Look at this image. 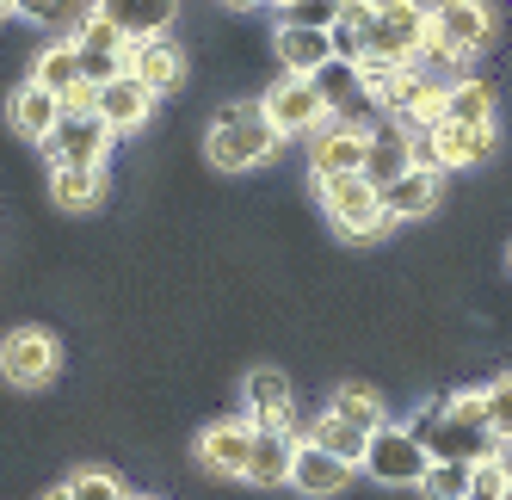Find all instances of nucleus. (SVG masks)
Here are the masks:
<instances>
[{
  "label": "nucleus",
  "instance_id": "obj_14",
  "mask_svg": "<svg viewBox=\"0 0 512 500\" xmlns=\"http://www.w3.org/2000/svg\"><path fill=\"white\" fill-rule=\"evenodd\" d=\"M445 180L451 173L445 167H432V161H414L401 180H389L383 186V217L395 223V229H414V223H426L438 204H445Z\"/></svg>",
  "mask_w": 512,
  "mask_h": 500
},
{
  "label": "nucleus",
  "instance_id": "obj_31",
  "mask_svg": "<svg viewBox=\"0 0 512 500\" xmlns=\"http://www.w3.org/2000/svg\"><path fill=\"white\" fill-rule=\"evenodd\" d=\"M463 500H512V451L506 457H488V463H475V482Z\"/></svg>",
  "mask_w": 512,
  "mask_h": 500
},
{
  "label": "nucleus",
  "instance_id": "obj_38",
  "mask_svg": "<svg viewBox=\"0 0 512 500\" xmlns=\"http://www.w3.org/2000/svg\"><path fill=\"white\" fill-rule=\"evenodd\" d=\"M13 19V0H0V25H7Z\"/></svg>",
  "mask_w": 512,
  "mask_h": 500
},
{
  "label": "nucleus",
  "instance_id": "obj_24",
  "mask_svg": "<svg viewBox=\"0 0 512 500\" xmlns=\"http://www.w3.org/2000/svg\"><path fill=\"white\" fill-rule=\"evenodd\" d=\"M297 433H260L253 439V457H247V488H260V494H272V488H290V470H297Z\"/></svg>",
  "mask_w": 512,
  "mask_h": 500
},
{
  "label": "nucleus",
  "instance_id": "obj_18",
  "mask_svg": "<svg viewBox=\"0 0 512 500\" xmlns=\"http://www.w3.org/2000/svg\"><path fill=\"white\" fill-rule=\"evenodd\" d=\"M155 112H161V99H155L149 87H142V81L130 75V68H124V75H112V81L99 87V118L112 124L118 136H136V130H149V124H155Z\"/></svg>",
  "mask_w": 512,
  "mask_h": 500
},
{
  "label": "nucleus",
  "instance_id": "obj_19",
  "mask_svg": "<svg viewBox=\"0 0 512 500\" xmlns=\"http://www.w3.org/2000/svg\"><path fill=\"white\" fill-rule=\"evenodd\" d=\"M7 124H13V136H25V142H38V149H44L50 130L62 124V99L25 75V81L7 93Z\"/></svg>",
  "mask_w": 512,
  "mask_h": 500
},
{
  "label": "nucleus",
  "instance_id": "obj_12",
  "mask_svg": "<svg viewBox=\"0 0 512 500\" xmlns=\"http://www.w3.org/2000/svg\"><path fill=\"white\" fill-rule=\"evenodd\" d=\"M112 142H118V130L99 112H62V124L44 142V161L50 167H105L112 161Z\"/></svg>",
  "mask_w": 512,
  "mask_h": 500
},
{
  "label": "nucleus",
  "instance_id": "obj_17",
  "mask_svg": "<svg viewBox=\"0 0 512 500\" xmlns=\"http://www.w3.org/2000/svg\"><path fill=\"white\" fill-rule=\"evenodd\" d=\"M130 75L149 87L155 99H173L179 87H186V68H192V50L186 44H173V38H142V44H130Z\"/></svg>",
  "mask_w": 512,
  "mask_h": 500
},
{
  "label": "nucleus",
  "instance_id": "obj_6",
  "mask_svg": "<svg viewBox=\"0 0 512 500\" xmlns=\"http://www.w3.org/2000/svg\"><path fill=\"white\" fill-rule=\"evenodd\" d=\"M500 155V124H445L438 118L432 130L414 136V161H432L445 173H482Z\"/></svg>",
  "mask_w": 512,
  "mask_h": 500
},
{
  "label": "nucleus",
  "instance_id": "obj_26",
  "mask_svg": "<svg viewBox=\"0 0 512 500\" xmlns=\"http://www.w3.org/2000/svg\"><path fill=\"white\" fill-rule=\"evenodd\" d=\"M327 408H334L340 420L364 426V433H377V426H389V402H383V389L377 383H364V377H346L334 383V396H327Z\"/></svg>",
  "mask_w": 512,
  "mask_h": 500
},
{
  "label": "nucleus",
  "instance_id": "obj_23",
  "mask_svg": "<svg viewBox=\"0 0 512 500\" xmlns=\"http://www.w3.org/2000/svg\"><path fill=\"white\" fill-rule=\"evenodd\" d=\"M50 204L56 210H75V217H81V210H99L105 198H112V173H105V167H50Z\"/></svg>",
  "mask_w": 512,
  "mask_h": 500
},
{
  "label": "nucleus",
  "instance_id": "obj_35",
  "mask_svg": "<svg viewBox=\"0 0 512 500\" xmlns=\"http://www.w3.org/2000/svg\"><path fill=\"white\" fill-rule=\"evenodd\" d=\"M229 13H253V7H272V0H223Z\"/></svg>",
  "mask_w": 512,
  "mask_h": 500
},
{
  "label": "nucleus",
  "instance_id": "obj_4",
  "mask_svg": "<svg viewBox=\"0 0 512 500\" xmlns=\"http://www.w3.org/2000/svg\"><path fill=\"white\" fill-rule=\"evenodd\" d=\"M315 186V204H321V217L327 229H334L340 241L352 247H377L395 235V223L383 217V186H371L364 173H340V180H309Z\"/></svg>",
  "mask_w": 512,
  "mask_h": 500
},
{
  "label": "nucleus",
  "instance_id": "obj_27",
  "mask_svg": "<svg viewBox=\"0 0 512 500\" xmlns=\"http://www.w3.org/2000/svg\"><path fill=\"white\" fill-rule=\"evenodd\" d=\"M31 81H38V87H50V93L62 99L68 87H81V81H87V68H81V50L68 44V38H50L38 56H31Z\"/></svg>",
  "mask_w": 512,
  "mask_h": 500
},
{
  "label": "nucleus",
  "instance_id": "obj_5",
  "mask_svg": "<svg viewBox=\"0 0 512 500\" xmlns=\"http://www.w3.org/2000/svg\"><path fill=\"white\" fill-rule=\"evenodd\" d=\"M426 470H432V451H426L401 420L377 426L371 445H364V463H358V476H364V482H377L383 494H414Z\"/></svg>",
  "mask_w": 512,
  "mask_h": 500
},
{
  "label": "nucleus",
  "instance_id": "obj_39",
  "mask_svg": "<svg viewBox=\"0 0 512 500\" xmlns=\"http://www.w3.org/2000/svg\"><path fill=\"white\" fill-rule=\"evenodd\" d=\"M500 260H506V278H512V241H506V254H500Z\"/></svg>",
  "mask_w": 512,
  "mask_h": 500
},
{
  "label": "nucleus",
  "instance_id": "obj_7",
  "mask_svg": "<svg viewBox=\"0 0 512 500\" xmlns=\"http://www.w3.org/2000/svg\"><path fill=\"white\" fill-rule=\"evenodd\" d=\"M241 414L260 426V433H309L297 420V377L284 365H247L241 371Z\"/></svg>",
  "mask_w": 512,
  "mask_h": 500
},
{
  "label": "nucleus",
  "instance_id": "obj_29",
  "mask_svg": "<svg viewBox=\"0 0 512 500\" xmlns=\"http://www.w3.org/2000/svg\"><path fill=\"white\" fill-rule=\"evenodd\" d=\"M475 482V463H451V457H432V470L420 476L414 500H463Z\"/></svg>",
  "mask_w": 512,
  "mask_h": 500
},
{
  "label": "nucleus",
  "instance_id": "obj_36",
  "mask_svg": "<svg viewBox=\"0 0 512 500\" xmlns=\"http://www.w3.org/2000/svg\"><path fill=\"white\" fill-rule=\"evenodd\" d=\"M130 500H167V494H161V488H136Z\"/></svg>",
  "mask_w": 512,
  "mask_h": 500
},
{
  "label": "nucleus",
  "instance_id": "obj_3",
  "mask_svg": "<svg viewBox=\"0 0 512 500\" xmlns=\"http://www.w3.org/2000/svg\"><path fill=\"white\" fill-rule=\"evenodd\" d=\"M426 451H432V457H451V463H488V457H506V439L494 433L488 402H482V383L445 389V414H438Z\"/></svg>",
  "mask_w": 512,
  "mask_h": 500
},
{
  "label": "nucleus",
  "instance_id": "obj_11",
  "mask_svg": "<svg viewBox=\"0 0 512 500\" xmlns=\"http://www.w3.org/2000/svg\"><path fill=\"white\" fill-rule=\"evenodd\" d=\"M253 439H260V426H253L247 414H229V420H210L192 439V457H198V470L216 476V482H247Z\"/></svg>",
  "mask_w": 512,
  "mask_h": 500
},
{
  "label": "nucleus",
  "instance_id": "obj_21",
  "mask_svg": "<svg viewBox=\"0 0 512 500\" xmlns=\"http://www.w3.org/2000/svg\"><path fill=\"white\" fill-rule=\"evenodd\" d=\"M93 7L112 19L130 44H142V38H167V31L179 25V0H93Z\"/></svg>",
  "mask_w": 512,
  "mask_h": 500
},
{
  "label": "nucleus",
  "instance_id": "obj_34",
  "mask_svg": "<svg viewBox=\"0 0 512 500\" xmlns=\"http://www.w3.org/2000/svg\"><path fill=\"white\" fill-rule=\"evenodd\" d=\"M62 112H99V81H81L62 93Z\"/></svg>",
  "mask_w": 512,
  "mask_h": 500
},
{
  "label": "nucleus",
  "instance_id": "obj_8",
  "mask_svg": "<svg viewBox=\"0 0 512 500\" xmlns=\"http://www.w3.org/2000/svg\"><path fill=\"white\" fill-rule=\"evenodd\" d=\"M432 38V7L426 0H377V25H371V62H389V68H408L420 62Z\"/></svg>",
  "mask_w": 512,
  "mask_h": 500
},
{
  "label": "nucleus",
  "instance_id": "obj_30",
  "mask_svg": "<svg viewBox=\"0 0 512 500\" xmlns=\"http://www.w3.org/2000/svg\"><path fill=\"white\" fill-rule=\"evenodd\" d=\"M68 494H75V500H130L136 488H124L118 470H99V463H87V470L68 476Z\"/></svg>",
  "mask_w": 512,
  "mask_h": 500
},
{
  "label": "nucleus",
  "instance_id": "obj_32",
  "mask_svg": "<svg viewBox=\"0 0 512 500\" xmlns=\"http://www.w3.org/2000/svg\"><path fill=\"white\" fill-rule=\"evenodd\" d=\"M482 402H488L494 433H500V439H506V451H512V365H506V371H494V377L482 383Z\"/></svg>",
  "mask_w": 512,
  "mask_h": 500
},
{
  "label": "nucleus",
  "instance_id": "obj_37",
  "mask_svg": "<svg viewBox=\"0 0 512 500\" xmlns=\"http://www.w3.org/2000/svg\"><path fill=\"white\" fill-rule=\"evenodd\" d=\"M38 500H75V494H68V482H62V488H50V494H38Z\"/></svg>",
  "mask_w": 512,
  "mask_h": 500
},
{
  "label": "nucleus",
  "instance_id": "obj_40",
  "mask_svg": "<svg viewBox=\"0 0 512 500\" xmlns=\"http://www.w3.org/2000/svg\"><path fill=\"white\" fill-rule=\"evenodd\" d=\"M272 7H278V13H284V7H297V0H272Z\"/></svg>",
  "mask_w": 512,
  "mask_h": 500
},
{
  "label": "nucleus",
  "instance_id": "obj_25",
  "mask_svg": "<svg viewBox=\"0 0 512 500\" xmlns=\"http://www.w3.org/2000/svg\"><path fill=\"white\" fill-rule=\"evenodd\" d=\"M445 124H500V87L482 75H457L445 93Z\"/></svg>",
  "mask_w": 512,
  "mask_h": 500
},
{
  "label": "nucleus",
  "instance_id": "obj_10",
  "mask_svg": "<svg viewBox=\"0 0 512 500\" xmlns=\"http://www.w3.org/2000/svg\"><path fill=\"white\" fill-rule=\"evenodd\" d=\"M0 377H7L13 389H50L62 377V340L50 328L0 334Z\"/></svg>",
  "mask_w": 512,
  "mask_h": 500
},
{
  "label": "nucleus",
  "instance_id": "obj_20",
  "mask_svg": "<svg viewBox=\"0 0 512 500\" xmlns=\"http://www.w3.org/2000/svg\"><path fill=\"white\" fill-rule=\"evenodd\" d=\"M272 62L278 75H321L327 62H334V38L327 31H309V25H284L272 31Z\"/></svg>",
  "mask_w": 512,
  "mask_h": 500
},
{
  "label": "nucleus",
  "instance_id": "obj_13",
  "mask_svg": "<svg viewBox=\"0 0 512 500\" xmlns=\"http://www.w3.org/2000/svg\"><path fill=\"white\" fill-rule=\"evenodd\" d=\"M371 155V124L358 118H327L309 136V180H340V173H364Z\"/></svg>",
  "mask_w": 512,
  "mask_h": 500
},
{
  "label": "nucleus",
  "instance_id": "obj_16",
  "mask_svg": "<svg viewBox=\"0 0 512 500\" xmlns=\"http://www.w3.org/2000/svg\"><path fill=\"white\" fill-rule=\"evenodd\" d=\"M358 482V463L334 457V451H321V445H297V470H290V494L297 500H346Z\"/></svg>",
  "mask_w": 512,
  "mask_h": 500
},
{
  "label": "nucleus",
  "instance_id": "obj_22",
  "mask_svg": "<svg viewBox=\"0 0 512 500\" xmlns=\"http://www.w3.org/2000/svg\"><path fill=\"white\" fill-rule=\"evenodd\" d=\"M414 167V130H401L395 118H377L371 124V155H364V180L371 186H389Z\"/></svg>",
  "mask_w": 512,
  "mask_h": 500
},
{
  "label": "nucleus",
  "instance_id": "obj_1",
  "mask_svg": "<svg viewBox=\"0 0 512 500\" xmlns=\"http://www.w3.org/2000/svg\"><path fill=\"white\" fill-rule=\"evenodd\" d=\"M284 149L260 99H223L204 124V161L216 173H266Z\"/></svg>",
  "mask_w": 512,
  "mask_h": 500
},
{
  "label": "nucleus",
  "instance_id": "obj_15",
  "mask_svg": "<svg viewBox=\"0 0 512 500\" xmlns=\"http://www.w3.org/2000/svg\"><path fill=\"white\" fill-rule=\"evenodd\" d=\"M68 44L81 50V68H87V81H112V75H124V62H130V38L105 19L99 7H87L81 19H75V31H68Z\"/></svg>",
  "mask_w": 512,
  "mask_h": 500
},
{
  "label": "nucleus",
  "instance_id": "obj_33",
  "mask_svg": "<svg viewBox=\"0 0 512 500\" xmlns=\"http://www.w3.org/2000/svg\"><path fill=\"white\" fill-rule=\"evenodd\" d=\"M346 13V0H297V7H284L278 19L284 25H309V31H334Z\"/></svg>",
  "mask_w": 512,
  "mask_h": 500
},
{
  "label": "nucleus",
  "instance_id": "obj_28",
  "mask_svg": "<svg viewBox=\"0 0 512 500\" xmlns=\"http://www.w3.org/2000/svg\"><path fill=\"white\" fill-rule=\"evenodd\" d=\"M303 439L321 445V451H334V457H346V463H364V445H371V433H364V426H352V420H340L334 408H321V414L309 420Z\"/></svg>",
  "mask_w": 512,
  "mask_h": 500
},
{
  "label": "nucleus",
  "instance_id": "obj_9",
  "mask_svg": "<svg viewBox=\"0 0 512 500\" xmlns=\"http://www.w3.org/2000/svg\"><path fill=\"white\" fill-rule=\"evenodd\" d=\"M260 105H266V118H272V130L284 136V142H309L327 118V99H321V87H315V75H278L266 93H260Z\"/></svg>",
  "mask_w": 512,
  "mask_h": 500
},
{
  "label": "nucleus",
  "instance_id": "obj_2",
  "mask_svg": "<svg viewBox=\"0 0 512 500\" xmlns=\"http://www.w3.org/2000/svg\"><path fill=\"white\" fill-rule=\"evenodd\" d=\"M432 7V38L420 50L426 68H438L445 81H457L469 62H482L500 44V7L494 0H426Z\"/></svg>",
  "mask_w": 512,
  "mask_h": 500
}]
</instances>
